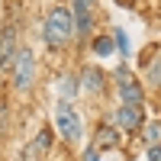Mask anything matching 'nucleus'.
<instances>
[{"instance_id":"f257e3e1","label":"nucleus","mask_w":161,"mask_h":161,"mask_svg":"<svg viewBox=\"0 0 161 161\" xmlns=\"http://www.w3.org/2000/svg\"><path fill=\"white\" fill-rule=\"evenodd\" d=\"M74 39V19L68 7H52L42 23V42L48 48H64Z\"/></svg>"},{"instance_id":"f03ea898","label":"nucleus","mask_w":161,"mask_h":161,"mask_svg":"<svg viewBox=\"0 0 161 161\" xmlns=\"http://www.w3.org/2000/svg\"><path fill=\"white\" fill-rule=\"evenodd\" d=\"M19 26H16V13H10L7 23H3V32H0V68L10 71L13 61H16V52H19Z\"/></svg>"},{"instance_id":"7ed1b4c3","label":"nucleus","mask_w":161,"mask_h":161,"mask_svg":"<svg viewBox=\"0 0 161 161\" xmlns=\"http://www.w3.org/2000/svg\"><path fill=\"white\" fill-rule=\"evenodd\" d=\"M10 74H13V90L23 93V90L32 87V80H36V58H32V52L26 48V45L16 52V61H13Z\"/></svg>"},{"instance_id":"20e7f679","label":"nucleus","mask_w":161,"mask_h":161,"mask_svg":"<svg viewBox=\"0 0 161 161\" xmlns=\"http://www.w3.org/2000/svg\"><path fill=\"white\" fill-rule=\"evenodd\" d=\"M116 93H119L123 106H142V100H145L139 80L129 74V68H116Z\"/></svg>"},{"instance_id":"39448f33","label":"nucleus","mask_w":161,"mask_h":161,"mask_svg":"<svg viewBox=\"0 0 161 161\" xmlns=\"http://www.w3.org/2000/svg\"><path fill=\"white\" fill-rule=\"evenodd\" d=\"M55 119H58V129H61V139L64 142H77L80 139V116H77V110H74V103H58V113H55Z\"/></svg>"},{"instance_id":"423d86ee","label":"nucleus","mask_w":161,"mask_h":161,"mask_svg":"<svg viewBox=\"0 0 161 161\" xmlns=\"http://www.w3.org/2000/svg\"><path fill=\"white\" fill-rule=\"evenodd\" d=\"M71 19H74V36L90 39V32H93V0H74Z\"/></svg>"},{"instance_id":"0eeeda50","label":"nucleus","mask_w":161,"mask_h":161,"mask_svg":"<svg viewBox=\"0 0 161 161\" xmlns=\"http://www.w3.org/2000/svg\"><path fill=\"white\" fill-rule=\"evenodd\" d=\"M142 123H145V113H142V106H123V103H119V110H116V129L136 132Z\"/></svg>"},{"instance_id":"6e6552de","label":"nucleus","mask_w":161,"mask_h":161,"mask_svg":"<svg viewBox=\"0 0 161 161\" xmlns=\"http://www.w3.org/2000/svg\"><path fill=\"white\" fill-rule=\"evenodd\" d=\"M52 145H55V132H52L48 126L45 129H39V136H36V142L26 148V158L29 161H36V158H45L48 152H52Z\"/></svg>"},{"instance_id":"1a4fd4ad","label":"nucleus","mask_w":161,"mask_h":161,"mask_svg":"<svg viewBox=\"0 0 161 161\" xmlns=\"http://www.w3.org/2000/svg\"><path fill=\"white\" fill-rule=\"evenodd\" d=\"M80 87H84L87 93H103L106 90V74L97 68V64H90V68H84V71H80Z\"/></svg>"},{"instance_id":"9d476101","label":"nucleus","mask_w":161,"mask_h":161,"mask_svg":"<svg viewBox=\"0 0 161 161\" xmlns=\"http://www.w3.org/2000/svg\"><path fill=\"white\" fill-rule=\"evenodd\" d=\"M119 145V129L116 126H97V132H93V148L97 152H110Z\"/></svg>"},{"instance_id":"9b49d317","label":"nucleus","mask_w":161,"mask_h":161,"mask_svg":"<svg viewBox=\"0 0 161 161\" xmlns=\"http://www.w3.org/2000/svg\"><path fill=\"white\" fill-rule=\"evenodd\" d=\"M77 90H80V80H77V74H71V71H64V74L58 77V97H61L64 103H74V97H77Z\"/></svg>"},{"instance_id":"f8f14e48","label":"nucleus","mask_w":161,"mask_h":161,"mask_svg":"<svg viewBox=\"0 0 161 161\" xmlns=\"http://www.w3.org/2000/svg\"><path fill=\"white\" fill-rule=\"evenodd\" d=\"M142 68H145V80H148V87L161 90V55L152 61V52H145V61H142Z\"/></svg>"},{"instance_id":"ddd939ff","label":"nucleus","mask_w":161,"mask_h":161,"mask_svg":"<svg viewBox=\"0 0 161 161\" xmlns=\"http://www.w3.org/2000/svg\"><path fill=\"white\" fill-rule=\"evenodd\" d=\"M90 45H93V52H97V55H110V52L116 48V42H113L110 36H93Z\"/></svg>"},{"instance_id":"4468645a","label":"nucleus","mask_w":161,"mask_h":161,"mask_svg":"<svg viewBox=\"0 0 161 161\" xmlns=\"http://www.w3.org/2000/svg\"><path fill=\"white\" fill-rule=\"evenodd\" d=\"M145 142H148V145H158L161 142V123H158V119L152 126H145Z\"/></svg>"},{"instance_id":"2eb2a0df","label":"nucleus","mask_w":161,"mask_h":161,"mask_svg":"<svg viewBox=\"0 0 161 161\" xmlns=\"http://www.w3.org/2000/svg\"><path fill=\"white\" fill-rule=\"evenodd\" d=\"M113 36H116V48L123 52V55H129V36H126V29H113Z\"/></svg>"},{"instance_id":"dca6fc26","label":"nucleus","mask_w":161,"mask_h":161,"mask_svg":"<svg viewBox=\"0 0 161 161\" xmlns=\"http://www.w3.org/2000/svg\"><path fill=\"white\" fill-rule=\"evenodd\" d=\"M7 132V103L0 100V136H3Z\"/></svg>"},{"instance_id":"f3484780","label":"nucleus","mask_w":161,"mask_h":161,"mask_svg":"<svg viewBox=\"0 0 161 161\" xmlns=\"http://www.w3.org/2000/svg\"><path fill=\"white\" fill-rule=\"evenodd\" d=\"M148 161H161V142L158 145H148Z\"/></svg>"},{"instance_id":"a211bd4d","label":"nucleus","mask_w":161,"mask_h":161,"mask_svg":"<svg viewBox=\"0 0 161 161\" xmlns=\"http://www.w3.org/2000/svg\"><path fill=\"white\" fill-rule=\"evenodd\" d=\"M84 161H100V152L93 148V145H87V152H84Z\"/></svg>"},{"instance_id":"6ab92c4d","label":"nucleus","mask_w":161,"mask_h":161,"mask_svg":"<svg viewBox=\"0 0 161 161\" xmlns=\"http://www.w3.org/2000/svg\"><path fill=\"white\" fill-rule=\"evenodd\" d=\"M116 3H119V7H132V3H136V0H116Z\"/></svg>"}]
</instances>
